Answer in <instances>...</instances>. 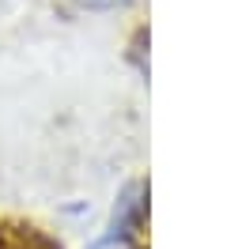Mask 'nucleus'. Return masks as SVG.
<instances>
[{
	"mask_svg": "<svg viewBox=\"0 0 242 249\" xmlns=\"http://www.w3.org/2000/svg\"><path fill=\"white\" fill-rule=\"evenodd\" d=\"M91 249H129V238H125V234H106V238H99Z\"/></svg>",
	"mask_w": 242,
	"mask_h": 249,
	"instance_id": "1",
	"label": "nucleus"
},
{
	"mask_svg": "<svg viewBox=\"0 0 242 249\" xmlns=\"http://www.w3.org/2000/svg\"><path fill=\"white\" fill-rule=\"evenodd\" d=\"M76 4H83V8H118L125 0H76Z\"/></svg>",
	"mask_w": 242,
	"mask_h": 249,
	"instance_id": "2",
	"label": "nucleus"
}]
</instances>
